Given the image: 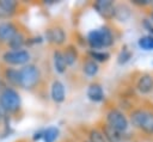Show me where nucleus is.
Instances as JSON below:
<instances>
[{
    "label": "nucleus",
    "mask_w": 153,
    "mask_h": 142,
    "mask_svg": "<svg viewBox=\"0 0 153 142\" xmlns=\"http://www.w3.org/2000/svg\"><path fill=\"white\" fill-rule=\"evenodd\" d=\"M106 123L111 125L114 129L118 130L120 132H123L128 129V119L124 116L122 111H120L116 107H112L106 113Z\"/></svg>",
    "instance_id": "obj_5"
},
{
    "label": "nucleus",
    "mask_w": 153,
    "mask_h": 142,
    "mask_svg": "<svg viewBox=\"0 0 153 142\" xmlns=\"http://www.w3.org/2000/svg\"><path fill=\"white\" fill-rule=\"evenodd\" d=\"M99 130L102 131L104 138L106 142H120L122 140V132L114 129L111 125H109L106 122H103L99 126Z\"/></svg>",
    "instance_id": "obj_9"
},
{
    "label": "nucleus",
    "mask_w": 153,
    "mask_h": 142,
    "mask_svg": "<svg viewBox=\"0 0 153 142\" xmlns=\"http://www.w3.org/2000/svg\"><path fill=\"white\" fill-rule=\"evenodd\" d=\"M131 57V51L130 50H128V49H122L121 50V53H120V55H118V63L120 64H123V63H126V62H128L129 61V58Z\"/></svg>",
    "instance_id": "obj_26"
},
{
    "label": "nucleus",
    "mask_w": 153,
    "mask_h": 142,
    "mask_svg": "<svg viewBox=\"0 0 153 142\" xmlns=\"http://www.w3.org/2000/svg\"><path fill=\"white\" fill-rule=\"evenodd\" d=\"M88 57L92 58L94 62H106L110 58V54L106 51H99V50H90Z\"/></svg>",
    "instance_id": "obj_23"
},
{
    "label": "nucleus",
    "mask_w": 153,
    "mask_h": 142,
    "mask_svg": "<svg viewBox=\"0 0 153 142\" xmlns=\"http://www.w3.org/2000/svg\"><path fill=\"white\" fill-rule=\"evenodd\" d=\"M62 55H63V58H65L67 66L74 64V62L78 60V56H79L78 50H76V48H75L74 44H68V45H66V48H65L63 51H62Z\"/></svg>",
    "instance_id": "obj_17"
},
{
    "label": "nucleus",
    "mask_w": 153,
    "mask_h": 142,
    "mask_svg": "<svg viewBox=\"0 0 153 142\" xmlns=\"http://www.w3.org/2000/svg\"><path fill=\"white\" fill-rule=\"evenodd\" d=\"M59 134H60V131L56 126H49L45 130H43L42 138L44 142H55L56 138L59 137Z\"/></svg>",
    "instance_id": "obj_22"
},
{
    "label": "nucleus",
    "mask_w": 153,
    "mask_h": 142,
    "mask_svg": "<svg viewBox=\"0 0 153 142\" xmlns=\"http://www.w3.org/2000/svg\"><path fill=\"white\" fill-rule=\"evenodd\" d=\"M25 43H26V37L23 35L22 31H18L11 38V41L7 43V45L10 47L11 50H19V49H22L25 45Z\"/></svg>",
    "instance_id": "obj_20"
},
{
    "label": "nucleus",
    "mask_w": 153,
    "mask_h": 142,
    "mask_svg": "<svg viewBox=\"0 0 153 142\" xmlns=\"http://www.w3.org/2000/svg\"><path fill=\"white\" fill-rule=\"evenodd\" d=\"M1 18H5V17H4V16H2L1 13H0V19H1Z\"/></svg>",
    "instance_id": "obj_33"
},
{
    "label": "nucleus",
    "mask_w": 153,
    "mask_h": 142,
    "mask_svg": "<svg viewBox=\"0 0 153 142\" xmlns=\"http://www.w3.org/2000/svg\"><path fill=\"white\" fill-rule=\"evenodd\" d=\"M145 115H146V110L141 109V107H137V109H134L133 111H130L129 121H130L131 125L140 129V126L142 124V121L145 118Z\"/></svg>",
    "instance_id": "obj_18"
},
{
    "label": "nucleus",
    "mask_w": 153,
    "mask_h": 142,
    "mask_svg": "<svg viewBox=\"0 0 153 142\" xmlns=\"http://www.w3.org/2000/svg\"><path fill=\"white\" fill-rule=\"evenodd\" d=\"M45 38L51 44L62 45L66 42V33L60 25H53L45 30Z\"/></svg>",
    "instance_id": "obj_6"
},
{
    "label": "nucleus",
    "mask_w": 153,
    "mask_h": 142,
    "mask_svg": "<svg viewBox=\"0 0 153 142\" xmlns=\"http://www.w3.org/2000/svg\"><path fill=\"white\" fill-rule=\"evenodd\" d=\"M87 43L88 45L94 49L106 48L114 43V35L108 26H102L100 29H96L88 32L87 35Z\"/></svg>",
    "instance_id": "obj_3"
},
{
    "label": "nucleus",
    "mask_w": 153,
    "mask_h": 142,
    "mask_svg": "<svg viewBox=\"0 0 153 142\" xmlns=\"http://www.w3.org/2000/svg\"><path fill=\"white\" fill-rule=\"evenodd\" d=\"M87 97L92 101H96V103L102 101L104 99V92H103V88H102L100 84L92 82L87 88Z\"/></svg>",
    "instance_id": "obj_13"
},
{
    "label": "nucleus",
    "mask_w": 153,
    "mask_h": 142,
    "mask_svg": "<svg viewBox=\"0 0 153 142\" xmlns=\"http://www.w3.org/2000/svg\"><path fill=\"white\" fill-rule=\"evenodd\" d=\"M88 141L90 142H106L102 131L98 128H92L88 131Z\"/></svg>",
    "instance_id": "obj_24"
},
{
    "label": "nucleus",
    "mask_w": 153,
    "mask_h": 142,
    "mask_svg": "<svg viewBox=\"0 0 153 142\" xmlns=\"http://www.w3.org/2000/svg\"><path fill=\"white\" fill-rule=\"evenodd\" d=\"M20 87L27 91H33L39 86L42 75L39 68L33 63H27L19 69Z\"/></svg>",
    "instance_id": "obj_2"
},
{
    "label": "nucleus",
    "mask_w": 153,
    "mask_h": 142,
    "mask_svg": "<svg viewBox=\"0 0 153 142\" xmlns=\"http://www.w3.org/2000/svg\"><path fill=\"white\" fill-rule=\"evenodd\" d=\"M50 95L51 99L60 104L62 101H65L66 99V91H65V86L60 80H54L51 84V88H50Z\"/></svg>",
    "instance_id": "obj_10"
},
{
    "label": "nucleus",
    "mask_w": 153,
    "mask_h": 142,
    "mask_svg": "<svg viewBox=\"0 0 153 142\" xmlns=\"http://www.w3.org/2000/svg\"><path fill=\"white\" fill-rule=\"evenodd\" d=\"M2 76L6 82L12 87H20V79H19V69L6 67L2 72Z\"/></svg>",
    "instance_id": "obj_12"
},
{
    "label": "nucleus",
    "mask_w": 153,
    "mask_h": 142,
    "mask_svg": "<svg viewBox=\"0 0 153 142\" xmlns=\"http://www.w3.org/2000/svg\"><path fill=\"white\" fill-rule=\"evenodd\" d=\"M19 7V4L13 0H0V13L4 17L12 16L17 13V10Z\"/></svg>",
    "instance_id": "obj_14"
},
{
    "label": "nucleus",
    "mask_w": 153,
    "mask_h": 142,
    "mask_svg": "<svg viewBox=\"0 0 153 142\" xmlns=\"http://www.w3.org/2000/svg\"><path fill=\"white\" fill-rule=\"evenodd\" d=\"M137 43H139V47H140L141 49H145V50H153V37H151V36L141 37Z\"/></svg>",
    "instance_id": "obj_25"
},
{
    "label": "nucleus",
    "mask_w": 153,
    "mask_h": 142,
    "mask_svg": "<svg viewBox=\"0 0 153 142\" xmlns=\"http://www.w3.org/2000/svg\"><path fill=\"white\" fill-rule=\"evenodd\" d=\"M53 61H54V68L55 70L59 73V74H63L66 73L67 70V63L63 58V55H62V51L56 49L54 53H53Z\"/></svg>",
    "instance_id": "obj_15"
},
{
    "label": "nucleus",
    "mask_w": 153,
    "mask_h": 142,
    "mask_svg": "<svg viewBox=\"0 0 153 142\" xmlns=\"http://www.w3.org/2000/svg\"><path fill=\"white\" fill-rule=\"evenodd\" d=\"M20 31L17 26L16 23L13 21H2L0 23V44L2 43H8L11 38Z\"/></svg>",
    "instance_id": "obj_8"
},
{
    "label": "nucleus",
    "mask_w": 153,
    "mask_h": 142,
    "mask_svg": "<svg viewBox=\"0 0 153 142\" xmlns=\"http://www.w3.org/2000/svg\"><path fill=\"white\" fill-rule=\"evenodd\" d=\"M81 142H90V141H88V140H82Z\"/></svg>",
    "instance_id": "obj_32"
},
{
    "label": "nucleus",
    "mask_w": 153,
    "mask_h": 142,
    "mask_svg": "<svg viewBox=\"0 0 153 142\" xmlns=\"http://www.w3.org/2000/svg\"><path fill=\"white\" fill-rule=\"evenodd\" d=\"M136 88L140 93L147 94L153 89V75L145 73L136 81Z\"/></svg>",
    "instance_id": "obj_11"
},
{
    "label": "nucleus",
    "mask_w": 153,
    "mask_h": 142,
    "mask_svg": "<svg viewBox=\"0 0 153 142\" xmlns=\"http://www.w3.org/2000/svg\"><path fill=\"white\" fill-rule=\"evenodd\" d=\"M42 136H43V131H37V132H35V134H33L32 140H33V141H38V140H41V138H42Z\"/></svg>",
    "instance_id": "obj_28"
},
{
    "label": "nucleus",
    "mask_w": 153,
    "mask_h": 142,
    "mask_svg": "<svg viewBox=\"0 0 153 142\" xmlns=\"http://www.w3.org/2000/svg\"><path fill=\"white\" fill-rule=\"evenodd\" d=\"M151 18H152V20H153V8H152V12H151Z\"/></svg>",
    "instance_id": "obj_31"
},
{
    "label": "nucleus",
    "mask_w": 153,
    "mask_h": 142,
    "mask_svg": "<svg viewBox=\"0 0 153 142\" xmlns=\"http://www.w3.org/2000/svg\"><path fill=\"white\" fill-rule=\"evenodd\" d=\"M2 116H4V112H2V110H1V109H0V119H1V118H2Z\"/></svg>",
    "instance_id": "obj_30"
},
{
    "label": "nucleus",
    "mask_w": 153,
    "mask_h": 142,
    "mask_svg": "<svg viewBox=\"0 0 153 142\" xmlns=\"http://www.w3.org/2000/svg\"><path fill=\"white\" fill-rule=\"evenodd\" d=\"M131 16V11L128 5L126 4H117L115 5V11H114V18H116L120 21H126L129 19Z\"/></svg>",
    "instance_id": "obj_16"
},
{
    "label": "nucleus",
    "mask_w": 153,
    "mask_h": 142,
    "mask_svg": "<svg viewBox=\"0 0 153 142\" xmlns=\"http://www.w3.org/2000/svg\"><path fill=\"white\" fill-rule=\"evenodd\" d=\"M22 107V99L13 87H4L0 92V109L4 115H14Z\"/></svg>",
    "instance_id": "obj_1"
},
{
    "label": "nucleus",
    "mask_w": 153,
    "mask_h": 142,
    "mask_svg": "<svg viewBox=\"0 0 153 142\" xmlns=\"http://www.w3.org/2000/svg\"><path fill=\"white\" fill-rule=\"evenodd\" d=\"M98 70H99L98 63H97V62H94L92 58L87 57V58L82 62V72H84V74H85L86 76L92 78V76L97 75Z\"/></svg>",
    "instance_id": "obj_19"
},
{
    "label": "nucleus",
    "mask_w": 153,
    "mask_h": 142,
    "mask_svg": "<svg viewBox=\"0 0 153 142\" xmlns=\"http://www.w3.org/2000/svg\"><path fill=\"white\" fill-rule=\"evenodd\" d=\"M93 7L105 20H111L114 18L115 4L111 0H97L94 1Z\"/></svg>",
    "instance_id": "obj_7"
},
{
    "label": "nucleus",
    "mask_w": 153,
    "mask_h": 142,
    "mask_svg": "<svg viewBox=\"0 0 153 142\" xmlns=\"http://www.w3.org/2000/svg\"><path fill=\"white\" fill-rule=\"evenodd\" d=\"M1 58L7 66H25L30 61L31 55L25 49L7 50L2 54Z\"/></svg>",
    "instance_id": "obj_4"
},
{
    "label": "nucleus",
    "mask_w": 153,
    "mask_h": 142,
    "mask_svg": "<svg viewBox=\"0 0 153 142\" xmlns=\"http://www.w3.org/2000/svg\"><path fill=\"white\" fill-rule=\"evenodd\" d=\"M140 129L145 134L153 135V111L146 110V115H145V118L142 121V124H141Z\"/></svg>",
    "instance_id": "obj_21"
},
{
    "label": "nucleus",
    "mask_w": 153,
    "mask_h": 142,
    "mask_svg": "<svg viewBox=\"0 0 153 142\" xmlns=\"http://www.w3.org/2000/svg\"><path fill=\"white\" fill-rule=\"evenodd\" d=\"M145 25H146V27L148 29V31H149V33H151V37H153V27H152L147 21H145Z\"/></svg>",
    "instance_id": "obj_29"
},
{
    "label": "nucleus",
    "mask_w": 153,
    "mask_h": 142,
    "mask_svg": "<svg viewBox=\"0 0 153 142\" xmlns=\"http://www.w3.org/2000/svg\"><path fill=\"white\" fill-rule=\"evenodd\" d=\"M133 4L139 5V6H147L151 4V1L149 0H133Z\"/></svg>",
    "instance_id": "obj_27"
},
{
    "label": "nucleus",
    "mask_w": 153,
    "mask_h": 142,
    "mask_svg": "<svg viewBox=\"0 0 153 142\" xmlns=\"http://www.w3.org/2000/svg\"><path fill=\"white\" fill-rule=\"evenodd\" d=\"M67 142H73V141H67Z\"/></svg>",
    "instance_id": "obj_34"
}]
</instances>
